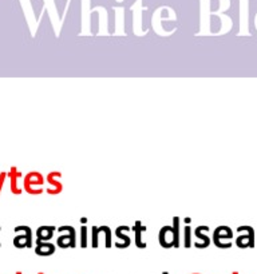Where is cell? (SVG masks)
<instances>
[{
  "label": "cell",
  "instance_id": "cell-1",
  "mask_svg": "<svg viewBox=\"0 0 257 274\" xmlns=\"http://www.w3.org/2000/svg\"><path fill=\"white\" fill-rule=\"evenodd\" d=\"M43 182H44L43 177H42L39 173L34 171V173H28V174L24 177L23 187L28 194H34V195L42 194L43 190H42V189H35V186L40 187L42 185H43Z\"/></svg>",
  "mask_w": 257,
  "mask_h": 274
},
{
  "label": "cell",
  "instance_id": "cell-2",
  "mask_svg": "<svg viewBox=\"0 0 257 274\" xmlns=\"http://www.w3.org/2000/svg\"><path fill=\"white\" fill-rule=\"evenodd\" d=\"M31 230L30 227L26 226V233L24 234L16 235L15 239H14V245L19 249H23V247H31Z\"/></svg>",
  "mask_w": 257,
  "mask_h": 274
},
{
  "label": "cell",
  "instance_id": "cell-3",
  "mask_svg": "<svg viewBox=\"0 0 257 274\" xmlns=\"http://www.w3.org/2000/svg\"><path fill=\"white\" fill-rule=\"evenodd\" d=\"M59 177H62L60 173H50V174L47 175V182L54 186V190H47L48 194H59L60 191H62L63 185H62V182H60L59 179H56L59 178Z\"/></svg>",
  "mask_w": 257,
  "mask_h": 274
},
{
  "label": "cell",
  "instance_id": "cell-4",
  "mask_svg": "<svg viewBox=\"0 0 257 274\" xmlns=\"http://www.w3.org/2000/svg\"><path fill=\"white\" fill-rule=\"evenodd\" d=\"M10 178H11V191L12 194H22V189L20 187H18V181L19 179L18 178H22V173H19V171L16 170V167H11V171H10Z\"/></svg>",
  "mask_w": 257,
  "mask_h": 274
},
{
  "label": "cell",
  "instance_id": "cell-5",
  "mask_svg": "<svg viewBox=\"0 0 257 274\" xmlns=\"http://www.w3.org/2000/svg\"><path fill=\"white\" fill-rule=\"evenodd\" d=\"M36 254L38 255H51L54 251H55V246L52 245V243L48 242H36Z\"/></svg>",
  "mask_w": 257,
  "mask_h": 274
},
{
  "label": "cell",
  "instance_id": "cell-6",
  "mask_svg": "<svg viewBox=\"0 0 257 274\" xmlns=\"http://www.w3.org/2000/svg\"><path fill=\"white\" fill-rule=\"evenodd\" d=\"M52 231H54V227L50 226L39 227L38 231H36V235H38V241H36V242H42V241H46V239L51 238Z\"/></svg>",
  "mask_w": 257,
  "mask_h": 274
},
{
  "label": "cell",
  "instance_id": "cell-7",
  "mask_svg": "<svg viewBox=\"0 0 257 274\" xmlns=\"http://www.w3.org/2000/svg\"><path fill=\"white\" fill-rule=\"evenodd\" d=\"M6 177H7V174H6V173H2V174H0V193H2V187H3V185H4Z\"/></svg>",
  "mask_w": 257,
  "mask_h": 274
},
{
  "label": "cell",
  "instance_id": "cell-8",
  "mask_svg": "<svg viewBox=\"0 0 257 274\" xmlns=\"http://www.w3.org/2000/svg\"><path fill=\"white\" fill-rule=\"evenodd\" d=\"M16 274H22V273H20V271H18V273H16Z\"/></svg>",
  "mask_w": 257,
  "mask_h": 274
},
{
  "label": "cell",
  "instance_id": "cell-9",
  "mask_svg": "<svg viewBox=\"0 0 257 274\" xmlns=\"http://www.w3.org/2000/svg\"><path fill=\"white\" fill-rule=\"evenodd\" d=\"M0 246H2V243H0Z\"/></svg>",
  "mask_w": 257,
  "mask_h": 274
},
{
  "label": "cell",
  "instance_id": "cell-10",
  "mask_svg": "<svg viewBox=\"0 0 257 274\" xmlns=\"http://www.w3.org/2000/svg\"><path fill=\"white\" fill-rule=\"evenodd\" d=\"M164 274H168V273H164Z\"/></svg>",
  "mask_w": 257,
  "mask_h": 274
}]
</instances>
